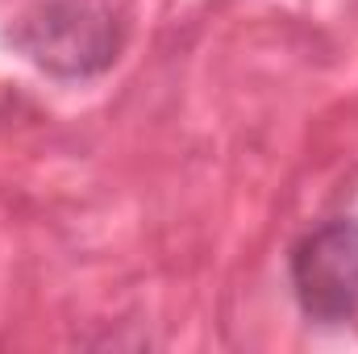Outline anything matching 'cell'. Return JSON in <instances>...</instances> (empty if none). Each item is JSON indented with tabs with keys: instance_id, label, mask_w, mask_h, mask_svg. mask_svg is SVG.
<instances>
[{
	"instance_id": "1",
	"label": "cell",
	"mask_w": 358,
	"mask_h": 354,
	"mask_svg": "<svg viewBox=\"0 0 358 354\" xmlns=\"http://www.w3.org/2000/svg\"><path fill=\"white\" fill-rule=\"evenodd\" d=\"M125 29L121 0H38L13 21L8 42L50 76L88 80L117 63Z\"/></svg>"
},
{
	"instance_id": "2",
	"label": "cell",
	"mask_w": 358,
	"mask_h": 354,
	"mask_svg": "<svg viewBox=\"0 0 358 354\" xmlns=\"http://www.w3.org/2000/svg\"><path fill=\"white\" fill-rule=\"evenodd\" d=\"M292 292L308 321L342 325L358 317V221L338 217L292 250Z\"/></svg>"
}]
</instances>
